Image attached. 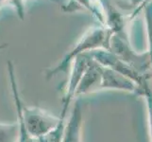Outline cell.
<instances>
[{"mask_svg":"<svg viewBox=\"0 0 152 142\" xmlns=\"http://www.w3.org/2000/svg\"><path fill=\"white\" fill-rule=\"evenodd\" d=\"M101 69L102 66L91 57L88 66L76 88L75 98L100 90Z\"/></svg>","mask_w":152,"mask_h":142,"instance_id":"3","label":"cell"},{"mask_svg":"<svg viewBox=\"0 0 152 142\" xmlns=\"http://www.w3.org/2000/svg\"><path fill=\"white\" fill-rule=\"evenodd\" d=\"M66 120H67V118L62 119L61 122L60 123V125L58 126L55 130H53L52 132H50L46 135L42 136V138H38L37 141L38 142H61L62 136H64V134Z\"/></svg>","mask_w":152,"mask_h":142,"instance_id":"8","label":"cell"},{"mask_svg":"<svg viewBox=\"0 0 152 142\" xmlns=\"http://www.w3.org/2000/svg\"><path fill=\"white\" fill-rule=\"evenodd\" d=\"M12 3L15 10H16L18 16L20 19H24L25 17V1L26 0H9Z\"/></svg>","mask_w":152,"mask_h":142,"instance_id":"9","label":"cell"},{"mask_svg":"<svg viewBox=\"0 0 152 142\" xmlns=\"http://www.w3.org/2000/svg\"><path fill=\"white\" fill-rule=\"evenodd\" d=\"M112 35L113 31L105 26L101 25L99 27L90 28L56 65L46 69L45 78L49 80L59 75L60 73L67 71L72 61L78 55L89 53L97 49L109 50Z\"/></svg>","mask_w":152,"mask_h":142,"instance_id":"2","label":"cell"},{"mask_svg":"<svg viewBox=\"0 0 152 142\" xmlns=\"http://www.w3.org/2000/svg\"><path fill=\"white\" fill-rule=\"evenodd\" d=\"M82 125L83 114L81 105L80 102H76L66 120L61 142H82Z\"/></svg>","mask_w":152,"mask_h":142,"instance_id":"5","label":"cell"},{"mask_svg":"<svg viewBox=\"0 0 152 142\" xmlns=\"http://www.w3.org/2000/svg\"><path fill=\"white\" fill-rule=\"evenodd\" d=\"M18 124L0 122V142H17Z\"/></svg>","mask_w":152,"mask_h":142,"instance_id":"6","label":"cell"},{"mask_svg":"<svg viewBox=\"0 0 152 142\" xmlns=\"http://www.w3.org/2000/svg\"><path fill=\"white\" fill-rule=\"evenodd\" d=\"M2 7H3V6H1V5H0V9H1Z\"/></svg>","mask_w":152,"mask_h":142,"instance_id":"12","label":"cell"},{"mask_svg":"<svg viewBox=\"0 0 152 142\" xmlns=\"http://www.w3.org/2000/svg\"><path fill=\"white\" fill-rule=\"evenodd\" d=\"M7 46H8V44H1L0 45V51L3 50L4 49H6Z\"/></svg>","mask_w":152,"mask_h":142,"instance_id":"10","label":"cell"},{"mask_svg":"<svg viewBox=\"0 0 152 142\" xmlns=\"http://www.w3.org/2000/svg\"><path fill=\"white\" fill-rule=\"evenodd\" d=\"M103 89L130 92L140 96V89L137 85H135L132 81L119 74L116 71L105 66H102L101 69L100 90H103Z\"/></svg>","mask_w":152,"mask_h":142,"instance_id":"4","label":"cell"},{"mask_svg":"<svg viewBox=\"0 0 152 142\" xmlns=\"http://www.w3.org/2000/svg\"><path fill=\"white\" fill-rule=\"evenodd\" d=\"M8 1L9 0H0V5H1V6H4V5L6 4Z\"/></svg>","mask_w":152,"mask_h":142,"instance_id":"11","label":"cell"},{"mask_svg":"<svg viewBox=\"0 0 152 142\" xmlns=\"http://www.w3.org/2000/svg\"><path fill=\"white\" fill-rule=\"evenodd\" d=\"M7 66L10 91H12L13 103L16 110V115L22 118L25 127L34 138L38 139L49 134L60 125L62 119L67 118L68 113H69V109L67 108L62 107L61 116L56 117L40 107L29 106L26 104L22 101L19 92L13 63L9 61L7 63Z\"/></svg>","mask_w":152,"mask_h":142,"instance_id":"1","label":"cell"},{"mask_svg":"<svg viewBox=\"0 0 152 142\" xmlns=\"http://www.w3.org/2000/svg\"><path fill=\"white\" fill-rule=\"evenodd\" d=\"M140 96L145 98L146 103V111H148V131L150 136V142H152V88L149 85V81L145 82L141 91Z\"/></svg>","mask_w":152,"mask_h":142,"instance_id":"7","label":"cell"}]
</instances>
